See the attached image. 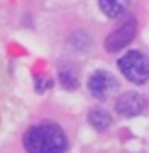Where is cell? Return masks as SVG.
<instances>
[{
  "label": "cell",
  "mask_w": 149,
  "mask_h": 153,
  "mask_svg": "<svg viewBox=\"0 0 149 153\" xmlns=\"http://www.w3.org/2000/svg\"><path fill=\"white\" fill-rule=\"evenodd\" d=\"M59 79H61V82H63L67 88H76V79H75V76H71L69 73L61 71V73H59Z\"/></svg>",
  "instance_id": "8"
},
{
  "label": "cell",
  "mask_w": 149,
  "mask_h": 153,
  "mask_svg": "<svg viewBox=\"0 0 149 153\" xmlns=\"http://www.w3.org/2000/svg\"><path fill=\"white\" fill-rule=\"evenodd\" d=\"M130 0H99V8L107 17H121L126 12Z\"/></svg>",
  "instance_id": "6"
},
{
  "label": "cell",
  "mask_w": 149,
  "mask_h": 153,
  "mask_svg": "<svg viewBox=\"0 0 149 153\" xmlns=\"http://www.w3.org/2000/svg\"><path fill=\"white\" fill-rule=\"evenodd\" d=\"M88 121L96 130H107V128L113 124L111 115L105 113L103 109H92V111L88 113Z\"/></svg>",
  "instance_id": "7"
},
{
  "label": "cell",
  "mask_w": 149,
  "mask_h": 153,
  "mask_svg": "<svg viewBox=\"0 0 149 153\" xmlns=\"http://www.w3.org/2000/svg\"><path fill=\"white\" fill-rule=\"evenodd\" d=\"M136 19L134 17H126L121 23V27H117L115 31L105 38V50L107 52H119L121 48L128 46L132 42V38L136 36Z\"/></svg>",
  "instance_id": "3"
},
{
  "label": "cell",
  "mask_w": 149,
  "mask_h": 153,
  "mask_svg": "<svg viewBox=\"0 0 149 153\" xmlns=\"http://www.w3.org/2000/svg\"><path fill=\"white\" fill-rule=\"evenodd\" d=\"M115 107H117V111L121 113L122 117H136V115H142L145 111L147 102H145V98L138 92H126L117 100Z\"/></svg>",
  "instance_id": "5"
},
{
  "label": "cell",
  "mask_w": 149,
  "mask_h": 153,
  "mask_svg": "<svg viewBox=\"0 0 149 153\" xmlns=\"http://www.w3.org/2000/svg\"><path fill=\"white\" fill-rule=\"evenodd\" d=\"M119 69L130 82L143 84L149 79V57L138 50H130L119 59Z\"/></svg>",
  "instance_id": "2"
},
{
  "label": "cell",
  "mask_w": 149,
  "mask_h": 153,
  "mask_svg": "<svg viewBox=\"0 0 149 153\" xmlns=\"http://www.w3.org/2000/svg\"><path fill=\"white\" fill-rule=\"evenodd\" d=\"M115 88H117V80L107 71H96L88 79V90L98 100H107Z\"/></svg>",
  "instance_id": "4"
},
{
  "label": "cell",
  "mask_w": 149,
  "mask_h": 153,
  "mask_svg": "<svg viewBox=\"0 0 149 153\" xmlns=\"http://www.w3.org/2000/svg\"><path fill=\"white\" fill-rule=\"evenodd\" d=\"M27 153H63L67 149V136L56 123H38L23 136Z\"/></svg>",
  "instance_id": "1"
}]
</instances>
